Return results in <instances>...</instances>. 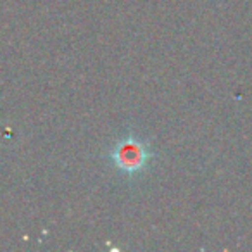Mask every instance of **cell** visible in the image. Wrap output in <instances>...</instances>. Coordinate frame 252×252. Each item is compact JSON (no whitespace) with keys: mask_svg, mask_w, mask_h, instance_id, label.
Segmentation results:
<instances>
[{"mask_svg":"<svg viewBox=\"0 0 252 252\" xmlns=\"http://www.w3.org/2000/svg\"><path fill=\"white\" fill-rule=\"evenodd\" d=\"M109 158L112 159L118 171L125 173L128 176H133L147 168L149 161L154 158V154L142 138L128 135L112 147Z\"/></svg>","mask_w":252,"mask_h":252,"instance_id":"1","label":"cell"}]
</instances>
